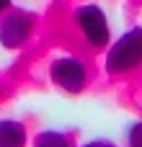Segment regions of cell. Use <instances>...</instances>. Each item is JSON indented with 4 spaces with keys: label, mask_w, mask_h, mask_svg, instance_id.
<instances>
[{
    "label": "cell",
    "mask_w": 142,
    "mask_h": 147,
    "mask_svg": "<svg viewBox=\"0 0 142 147\" xmlns=\"http://www.w3.org/2000/svg\"><path fill=\"white\" fill-rule=\"evenodd\" d=\"M47 75H49V83L54 88H60L62 93H70V96L83 93L91 83V67L80 54H57V57H52L49 67H47Z\"/></svg>",
    "instance_id": "3957f363"
},
{
    "label": "cell",
    "mask_w": 142,
    "mask_h": 147,
    "mask_svg": "<svg viewBox=\"0 0 142 147\" xmlns=\"http://www.w3.org/2000/svg\"><path fill=\"white\" fill-rule=\"evenodd\" d=\"M70 21L75 26V31L80 34L83 44L93 52H106V47L111 44V23L106 10L98 3H83L78 8H72Z\"/></svg>",
    "instance_id": "7a4b0ae2"
},
{
    "label": "cell",
    "mask_w": 142,
    "mask_h": 147,
    "mask_svg": "<svg viewBox=\"0 0 142 147\" xmlns=\"http://www.w3.org/2000/svg\"><path fill=\"white\" fill-rule=\"evenodd\" d=\"M124 140H127V147H142V119L132 121V124L127 127Z\"/></svg>",
    "instance_id": "52a82bcc"
},
{
    "label": "cell",
    "mask_w": 142,
    "mask_h": 147,
    "mask_svg": "<svg viewBox=\"0 0 142 147\" xmlns=\"http://www.w3.org/2000/svg\"><path fill=\"white\" fill-rule=\"evenodd\" d=\"M34 147H75L72 137L62 129H41L34 137Z\"/></svg>",
    "instance_id": "8992f818"
},
{
    "label": "cell",
    "mask_w": 142,
    "mask_h": 147,
    "mask_svg": "<svg viewBox=\"0 0 142 147\" xmlns=\"http://www.w3.org/2000/svg\"><path fill=\"white\" fill-rule=\"evenodd\" d=\"M10 5H13V0H0V16H3V13H5Z\"/></svg>",
    "instance_id": "9c48e42d"
},
{
    "label": "cell",
    "mask_w": 142,
    "mask_h": 147,
    "mask_svg": "<svg viewBox=\"0 0 142 147\" xmlns=\"http://www.w3.org/2000/svg\"><path fill=\"white\" fill-rule=\"evenodd\" d=\"M80 147H119L114 140H109V137H91V140H85Z\"/></svg>",
    "instance_id": "ba28073f"
},
{
    "label": "cell",
    "mask_w": 142,
    "mask_h": 147,
    "mask_svg": "<svg viewBox=\"0 0 142 147\" xmlns=\"http://www.w3.org/2000/svg\"><path fill=\"white\" fill-rule=\"evenodd\" d=\"M36 31V16L26 8H8L0 16V44L5 49H21Z\"/></svg>",
    "instance_id": "277c9868"
},
{
    "label": "cell",
    "mask_w": 142,
    "mask_h": 147,
    "mask_svg": "<svg viewBox=\"0 0 142 147\" xmlns=\"http://www.w3.org/2000/svg\"><path fill=\"white\" fill-rule=\"evenodd\" d=\"M28 129L21 119H0V147H26Z\"/></svg>",
    "instance_id": "5b68a950"
},
{
    "label": "cell",
    "mask_w": 142,
    "mask_h": 147,
    "mask_svg": "<svg viewBox=\"0 0 142 147\" xmlns=\"http://www.w3.org/2000/svg\"><path fill=\"white\" fill-rule=\"evenodd\" d=\"M142 67V26H132L124 31L116 41L106 47L103 54V70L111 78L132 75Z\"/></svg>",
    "instance_id": "6da1fadb"
}]
</instances>
